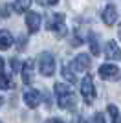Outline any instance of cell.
Instances as JSON below:
<instances>
[{
    "instance_id": "obj_1",
    "label": "cell",
    "mask_w": 121,
    "mask_h": 123,
    "mask_svg": "<svg viewBox=\"0 0 121 123\" xmlns=\"http://www.w3.org/2000/svg\"><path fill=\"white\" fill-rule=\"evenodd\" d=\"M55 96H57V103H59L60 108H70L75 107V94L68 85L64 83H55Z\"/></svg>"
},
{
    "instance_id": "obj_2",
    "label": "cell",
    "mask_w": 121,
    "mask_h": 123,
    "mask_svg": "<svg viewBox=\"0 0 121 123\" xmlns=\"http://www.w3.org/2000/svg\"><path fill=\"white\" fill-rule=\"evenodd\" d=\"M39 70L44 77H51L55 72V59L50 51H44L39 55Z\"/></svg>"
},
{
    "instance_id": "obj_3",
    "label": "cell",
    "mask_w": 121,
    "mask_h": 123,
    "mask_svg": "<svg viewBox=\"0 0 121 123\" xmlns=\"http://www.w3.org/2000/svg\"><path fill=\"white\" fill-rule=\"evenodd\" d=\"M81 94H83V98H85V101L90 105L92 101H94V98H96V86H94V77L88 74V75H85V79L81 81Z\"/></svg>"
},
{
    "instance_id": "obj_4",
    "label": "cell",
    "mask_w": 121,
    "mask_h": 123,
    "mask_svg": "<svg viewBox=\"0 0 121 123\" xmlns=\"http://www.w3.org/2000/svg\"><path fill=\"white\" fill-rule=\"evenodd\" d=\"M48 30L55 31L57 37H64L66 35V24H64V15L62 13H55L48 20Z\"/></svg>"
},
{
    "instance_id": "obj_5",
    "label": "cell",
    "mask_w": 121,
    "mask_h": 123,
    "mask_svg": "<svg viewBox=\"0 0 121 123\" xmlns=\"http://www.w3.org/2000/svg\"><path fill=\"white\" fill-rule=\"evenodd\" d=\"M40 24H42V17H40L39 13L30 11V13L26 15V26H28L30 33H37V31H39V28H40Z\"/></svg>"
},
{
    "instance_id": "obj_6",
    "label": "cell",
    "mask_w": 121,
    "mask_h": 123,
    "mask_svg": "<svg viewBox=\"0 0 121 123\" xmlns=\"http://www.w3.org/2000/svg\"><path fill=\"white\" fill-rule=\"evenodd\" d=\"M105 57L108 61H121V50L114 41H108L105 44Z\"/></svg>"
},
{
    "instance_id": "obj_7",
    "label": "cell",
    "mask_w": 121,
    "mask_h": 123,
    "mask_svg": "<svg viewBox=\"0 0 121 123\" xmlns=\"http://www.w3.org/2000/svg\"><path fill=\"white\" fill-rule=\"evenodd\" d=\"M40 101H42V96H40L39 90H33V88H30V90L24 94V103H26L30 108H37V107L40 105Z\"/></svg>"
},
{
    "instance_id": "obj_8",
    "label": "cell",
    "mask_w": 121,
    "mask_h": 123,
    "mask_svg": "<svg viewBox=\"0 0 121 123\" xmlns=\"http://www.w3.org/2000/svg\"><path fill=\"white\" fill-rule=\"evenodd\" d=\"M103 22H105L106 26H112V24H116V20H117V9H116V6L114 4H108L103 9Z\"/></svg>"
},
{
    "instance_id": "obj_9",
    "label": "cell",
    "mask_w": 121,
    "mask_h": 123,
    "mask_svg": "<svg viewBox=\"0 0 121 123\" xmlns=\"http://www.w3.org/2000/svg\"><path fill=\"white\" fill-rule=\"evenodd\" d=\"M72 66L75 68L77 72H86V70L90 68V57H88V53H79V55L73 59Z\"/></svg>"
},
{
    "instance_id": "obj_10",
    "label": "cell",
    "mask_w": 121,
    "mask_h": 123,
    "mask_svg": "<svg viewBox=\"0 0 121 123\" xmlns=\"http://www.w3.org/2000/svg\"><path fill=\"white\" fill-rule=\"evenodd\" d=\"M20 72H22V81H24L26 85H31V83H33V61L28 59V61L22 64Z\"/></svg>"
},
{
    "instance_id": "obj_11",
    "label": "cell",
    "mask_w": 121,
    "mask_h": 123,
    "mask_svg": "<svg viewBox=\"0 0 121 123\" xmlns=\"http://www.w3.org/2000/svg\"><path fill=\"white\" fill-rule=\"evenodd\" d=\"M99 75L103 79H114L117 75V66L116 64H110V62H106V64H101L99 66Z\"/></svg>"
},
{
    "instance_id": "obj_12",
    "label": "cell",
    "mask_w": 121,
    "mask_h": 123,
    "mask_svg": "<svg viewBox=\"0 0 121 123\" xmlns=\"http://www.w3.org/2000/svg\"><path fill=\"white\" fill-rule=\"evenodd\" d=\"M13 44V35L7 30H0V50H7Z\"/></svg>"
},
{
    "instance_id": "obj_13",
    "label": "cell",
    "mask_w": 121,
    "mask_h": 123,
    "mask_svg": "<svg viewBox=\"0 0 121 123\" xmlns=\"http://www.w3.org/2000/svg\"><path fill=\"white\" fill-rule=\"evenodd\" d=\"M30 6H31V0H17L13 7H15L17 13H26L30 9Z\"/></svg>"
},
{
    "instance_id": "obj_14",
    "label": "cell",
    "mask_w": 121,
    "mask_h": 123,
    "mask_svg": "<svg viewBox=\"0 0 121 123\" xmlns=\"http://www.w3.org/2000/svg\"><path fill=\"white\" fill-rule=\"evenodd\" d=\"M88 42H90V51L94 53V55H99V44H97V35L96 33H90Z\"/></svg>"
},
{
    "instance_id": "obj_15",
    "label": "cell",
    "mask_w": 121,
    "mask_h": 123,
    "mask_svg": "<svg viewBox=\"0 0 121 123\" xmlns=\"http://www.w3.org/2000/svg\"><path fill=\"white\" fill-rule=\"evenodd\" d=\"M0 88H2V90H9V88H13V83H11V79L6 75L4 72H0Z\"/></svg>"
},
{
    "instance_id": "obj_16",
    "label": "cell",
    "mask_w": 121,
    "mask_h": 123,
    "mask_svg": "<svg viewBox=\"0 0 121 123\" xmlns=\"http://www.w3.org/2000/svg\"><path fill=\"white\" fill-rule=\"evenodd\" d=\"M108 114H110V118H112V123H121L119 110H117L116 105H108Z\"/></svg>"
},
{
    "instance_id": "obj_17",
    "label": "cell",
    "mask_w": 121,
    "mask_h": 123,
    "mask_svg": "<svg viewBox=\"0 0 121 123\" xmlns=\"http://www.w3.org/2000/svg\"><path fill=\"white\" fill-rule=\"evenodd\" d=\"M62 75H64V79H66L68 83H75V74L72 72V70H70L68 66H64V68H62Z\"/></svg>"
},
{
    "instance_id": "obj_18",
    "label": "cell",
    "mask_w": 121,
    "mask_h": 123,
    "mask_svg": "<svg viewBox=\"0 0 121 123\" xmlns=\"http://www.w3.org/2000/svg\"><path fill=\"white\" fill-rule=\"evenodd\" d=\"M11 70H13V74H17V72H20V62H18V59H11Z\"/></svg>"
},
{
    "instance_id": "obj_19",
    "label": "cell",
    "mask_w": 121,
    "mask_h": 123,
    "mask_svg": "<svg viewBox=\"0 0 121 123\" xmlns=\"http://www.w3.org/2000/svg\"><path fill=\"white\" fill-rule=\"evenodd\" d=\"M37 2H39L40 6H55L59 0H37Z\"/></svg>"
},
{
    "instance_id": "obj_20",
    "label": "cell",
    "mask_w": 121,
    "mask_h": 123,
    "mask_svg": "<svg viewBox=\"0 0 121 123\" xmlns=\"http://www.w3.org/2000/svg\"><path fill=\"white\" fill-rule=\"evenodd\" d=\"M94 121H96V123H105V116H103L101 112H97L96 118H94Z\"/></svg>"
},
{
    "instance_id": "obj_21",
    "label": "cell",
    "mask_w": 121,
    "mask_h": 123,
    "mask_svg": "<svg viewBox=\"0 0 121 123\" xmlns=\"http://www.w3.org/2000/svg\"><path fill=\"white\" fill-rule=\"evenodd\" d=\"M9 9H11V6L6 4L4 7H2V13H0V15H2V17H7V15H9Z\"/></svg>"
},
{
    "instance_id": "obj_22",
    "label": "cell",
    "mask_w": 121,
    "mask_h": 123,
    "mask_svg": "<svg viewBox=\"0 0 121 123\" xmlns=\"http://www.w3.org/2000/svg\"><path fill=\"white\" fill-rule=\"evenodd\" d=\"M46 123H64V121H62V119H59V118H50Z\"/></svg>"
},
{
    "instance_id": "obj_23",
    "label": "cell",
    "mask_w": 121,
    "mask_h": 123,
    "mask_svg": "<svg viewBox=\"0 0 121 123\" xmlns=\"http://www.w3.org/2000/svg\"><path fill=\"white\" fill-rule=\"evenodd\" d=\"M2 70H4V59L0 57V72H2Z\"/></svg>"
},
{
    "instance_id": "obj_24",
    "label": "cell",
    "mask_w": 121,
    "mask_h": 123,
    "mask_svg": "<svg viewBox=\"0 0 121 123\" xmlns=\"http://www.w3.org/2000/svg\"><path fill=\"white\" fill-rule=\"evenodd\" d=\"M77 123H88V121H86L85 118H79V121H77Z\"/></svg>"
},
{
    "instance_id": "obj_25",
    "label": "cell",
    "mask_w": 121,
    "mask_h": 123,
    "mask_svg": "<svg viewBox=\"0 0 121 123\" xmlns=\"http://www.w3.org/2000/svg\"><path fill=\"white\" fill-rule=\"evenodd\" d=\"M117 35H119V39H121V24H119V28H117Z\"/></svg>"
},
{
    "instance_id": "obj_26",
    "label": "cell",
    "mask_w": 121,
    "mask_h": 123,
    "mask_svg": "<svg viewBox=\"0 0 121 123\" xmlns=\"http://www.w3.org/2000/svg\"><path fill=\"white\" fill-rule=\"evenodd\" d=\"M0 105H2V99H0Z\"/></svg>"
}]
</instances>
